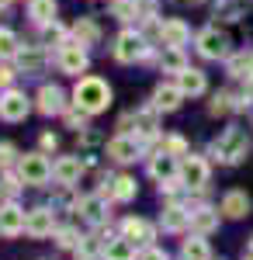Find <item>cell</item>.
Returning <instances> with one entry per match:
<instances>
[{"mask_svg": "<svg viewBox=\"0 0 253 260\" xmlns=\"http://www.w3.org/2000/svg\"><path fill=\"white\" fill-rule=\"evenodd\" d=\"M73 104H77L80 111H87V115L108 111V104H111L108 80H101V77H80L77 87H73Z\"/></svg>", "mask_w": 253, "mask_h": 260, "instance_id": "obj_1", "label": "cell"}, {"mask_svg": "<svg viewBox=\"0 0 253 260\" xmlns=\"http://www.w3.org/2000/svg\"><path fill=\"white\" fill-rule=\"evenodd\" d=\"M212 156L218 163H243L250 156V139H246V132H243L239 125H229V128L212 142Z\"/></svg>", "mask_w": 253, "mask_h": 260, "instance_id": "obj_2", "label": "cell"}, {"mask_svg": "<svg viewBox=\"0 0 253 260\" xmlns=\"http://www.w3.org/2000/svg\"><path fill=\"white\" fill-rule=\"evenodd\" d=\"M18 177H21V184H45V180L52 177V163L45 160L42 153H24L18 160Z\"/></svg>", "mask_w": 253, "mask_h": 260, "instance_id": "obj_3", "label": "cell"}, {"mask_svg": "<svg viewBox=\"0 0 253 260\" xmlns=\"http://www.w3.org/2000/svg\"><path fill=\"white\" fill-rule=\"evenodd\" d=\"M198 52H201L205 59H229L233 42H229L226 31H218V28H205V31L198 35Z\"/></svg>", "mask_w": 253, "mask_h": 260, "instance_id": "obj_4", "label": "cell"}, {"mask_svg": "<svg viewBox=\"0 0 253 260\" xmlns=\"http://www.w3.org/2000/svg\"><path fill=\"white\" fill-rule=\"evenodd\" d=\"M149 56V45L139 31H121L115 39V59L118 62H139Z\"/></svg>", "mask_w": 253, "mask_h": 260, "instance_id": "obj_5", "label": "cell"}, {"mask_svg": "<svg viewBox=\"0 0 253 260\" xmlns=\"http://www.w3.org/2000/svg\"><path fill=\"white\" fill-rule=\"evenodd\" d=\"M208 163L201 160V156H187L184 153V160H180V184L187 187V191H201L205 184H208Z\"/></svg>", "mask_w": 253, "mask_h": 260, "instance_id": "obj_6", "label": "cell"}, {"mask_svg": "<svg viewBox=\"0 0 253 260\" xmlns=\"http://www.w3.org/2000/svg\"><path fill=\"white\" fill-rule=\"evenodd\" d=\"M149 177L163 187V184H174V180H180V160H177L174 153H156L153 163H149Z\"/></svg>", "mask_w": 253, "mask_h": 260, "instance_id": "obj_7", "label": "cell"}, {"mask_svg": "<svg viewBox=\"0 0 253 260\" xmlns=\"http://www.w3.org/2000/svg\"><path fill=\"white\" fill-rule=\"evenodd\" d=\"M24 233L31 240H45L56 233V212L52 208H31L28 212V222H24Z\"/></svg>", "mask_w": 253, "mask_h": 260, "instance_id": "obj_8", "label": "cell"}, {"mask_svg": "<svg viewBox=\"0 0 253 260\" xmlns=\"http://www.w3.org/2000/svg\"><path fill=\"white\" fill-rule=\"evenodd\" d=\"M87 45H73V42H70V45H62V49H59V70H62V73H70V77H80V73H83V70H87Z\"/></svg>", "mask_w": 253, "mask_h": 260, "instance_id": "obj_9", "label": "cell"}, {"mask_svg": "<svg viewBox=\"0 0 253 260\" xmlns=\"http://www.w3.org/2000/svg\"><path fill=\"white\" fill-rule=\"evenodd\" d=\"M250 208H253V201H250V194H246L243 187L226 191L222 201H218V212H222L226 219H243V215H250Z\"/></svg>", "mask_w": 253, "mask_h": 260, "instance_id": "obj_10", "label": "cell"}, {"mask_svg": "<svg viewBox=\"0 0 253 260\" xmlns=\"http://www.w3.org/2000/svg\"><path fill=\"white\" fill-rule=\"evenodd\" d=\"M108 156L115 163H136L142 156V142L136 136H115V139L108 142Z\"/></svg>", "mask_w": 253, "mask_h": 260, "instance_id": "obj_11", "label": "cell"}, {"mask_svg": "<svg viewBox=\"0 0 253 260\" xmlns=\"http://www.w3.org/2000/svg\"><path fill=\"white\" fill-rule=\"evenodd\" d=\"M28 111H31V104H28V98H24L21 90H7V94L0 98V118L4 121H24Z\"/></svg>", "mask_w": 253, "mask_h": 260, "instance_id": "obj_12", "label": "cell"}, {"mask_svg": "<svg viewBox=\"0 0 253 260\" xmlns=\"http://www.w3.org/2000/svg\"><path fill=\"white\" fill-rule=\"evenodd\" d=\"M24 222H28V212L18 208V205H4L0 208V236H21L24 233Z\"/></svg>", "mask_w": 253, "mask_h": 260, "instance_id": "obj_13", "label": "cell"}, {"mask_svg": "<svg viewBox=\"0 0 253 260\" xmlns=\"http://www.w3.org/2000/svg\"><path fill=\"white\" fill-rule=\"evenodd\" d=\"M121 236H129L136 246H142V250H146V246L156 240V229H153L146 219H136V215H132V219L121 222Z\"/></svg>", "mask_w": 253, "mask_h": 260, "instance_id": "obj_14", "label": "cell"}, {"mask_svg": "<svg viewBox=\"0 0 253 260\" xmlns=\"http://www.w3.org/2000/svg\"><path fill=\"white\" fill-rule=\"evenodd\" d=\"M80 174H83V160H80V156H62V160L52 163V177H56V184H62V187L77 184Z\"/></svg>", "mask_w": 253, "mask_h": 260, "instance_id": "obj_15", "label": "cell"}, {"mask_svg": "<svg viewBox=\"0 0 253 260\" xmlns=\"http://www.w3.org/2000/svg\"><path fill=\"white\" fill-rule=\"evenodd\" d=\"M101 260H139V246L129 240V236H115V240L104 243Z\"/></svg>", "mask_w": 253, "mask_h": 260, "instance_id": "obj_16", "label": "cell"}, {"mask_svg": "<svg viewBox=\"0 0 253 260\" xmlns=\"http://www.w3.org/2000/svg\"><path fill=\"white\" fill-rule=\"evenodd\" d=\"M187 39H191V28H187L180 18L160 21V42H163V45H177V49H180Z\"/></svg>", "mask_w": 253, "mask_h": 260, "instance_id": "obj_17", "label": "cell"}, {"mask_svg": "<svg viewBox=\"0 0 253 260\" xmlns=\"http://www.w3.org/2000/svg\"><path fill=\"white\" fill-rule=\"evenodd\" d=\"M62 108H66V94H62V87L45 83V87L39 90V111H42V115H62Z\"/></svg>", "mask_w": 253, "mask_h": 260, "instance_id": "obj_18", "label": "cell"}, {"mask_svg": "<svg viewBox=\"0 0 253 260\" xmlns=\"http://www.w3.org/2000/svg\"><path fill=\"white\" fill-rule=\"evenodd\" d=\"M180 101H184V90L177 83H160L153 90V108H160V111H177Z\"/></svg>", "mask_w": 253, "mask_h": 260, "instance_id": "obj_19", "label": "cell"}, {"mask_svg": "<svg viewBox=\"0 0 253 260\" xmlns=\"http://www.w3.org/2000/svg\"><path fill=\"white\" fill-rule=\"evenodd\" d=\"M77 212L83 215L87 222H104L108 219V205H104V194H87V198H80L77 201Z\"/></svg>", "mask_w": 253, "mask_h": 260, "instance_id": "obj_20", "label": "cell"}, {"mask_svg": "<svg viewBox=\"0 0 253 260\" xmlns=\"http://www.w3.org/2000/svg\"><path fill=\"white\" fill-rule=\"evenodd\" d=\"M177 87L184 90V98H198V94H205V90H208L205 73H201V70H191V66L177 73Z\"/></svg>", "mask_w": 253, "mask_h": 260, "instance_id": "obj_21", "label": "cell"}, {"mask_svg": "<svg viewBox=\"0 0 253 260\" xmlns=\"http://www.w3.org/2000/svg\"><path fill=\"white\" fill-rule=\"evenodd\" d=\"M160 225L167 229V233H180V229H187L191 225V212L187 208H180V205H167L163 208V215H160Z\"/></svg>", "mask_w": 253, "mask_h": 260, "instance_id": "obj_22", "label": "cell"}, {"mask_svg": "<svg viewBox=\"0 0 253 260\" xmlns=\"http://www.w3.org/2000/svg\"><path fill=\"white\" fill-rule=\"evenodd\" d=\"M129 121H136V132L139 136H156V128H160V108H142V111H136V115H129Z\"/></svg>", "mask_w": 253, "mask_h": 260, "instance_id": "obj_23", "label": "cell"}, {"mask_svg": "<svg viewBox=\"0 0 253 260\" xmlns=\"http://www.w3.org/2000/svg\"><path fill=\"white\" fill-rule=\"evenodd\" d=\"M191 229H195L198 236H208L218 229V208H198L191 212Z\"/></svg>", "mask_w": 253, "mask_h": 260, "instance_id": "obj_24", "label": "cell"}, {"mask_svg": "<svg viewBox=\"0 0 253 260\" xmlns=\"http://www.w3.org/2000/svg\"><path fill=\"white\" fill-rule=\"evenodd\" d=\"M18 66L24 70V73H42L45 52H42L39 45H24V49H18Z\"/></svg>", "mask_w": 253, "mask_h": 260, "instance_id": "obj_25", "label": "cell"}, {"mask_svg": "<svg viewBox=\"0 0 253 260\" xmlns=\"http://www.w3.org/2000/svg\"><path fill=\"white\" fill-rule=\"evenodd\" d=\"M28 18L35 24H52L56 21V0H28Z\"/></svg>", "mask_w": 253, "mask_h": 260, "instance_id": "obj_26", "label": "cell"}, {"mask_svg": "<svg viewBox=\"0 0 253 260\" xmlns=\"http://www.w3.org/2000/svg\"><path fill=\"white\" fill-rule=\"evenodd\" d=\"M180 253H184V260H212V250H208V243H205V236H198V233L184 240Z\"/></svg>", "mask_w": 253, "mask_h": 260, "instance_id": "obj_27", "label": "cell"}, {"mask_svg": "<svg viewBox=\"0 0 253 260\" xmlns=\"http://www.w3.org/2000/svg\"><path fill=\"white\" fill-rule=\"evenodd\" d=\"M136 194H139L136 177H125V174H121V177L111 180V198H115V201H132Z\"/></svg>", "mask_w": 253, "mask_h": 260, "instance_id": "obj_28", "label": "cell"}, {"mask_svg": "<svg viewBox=\"0 0 253 260\" xmlns=\"http://www.w3.org/2000/svg\"><path fill=\"white\" fill-rule=\"evenodd\" d=\"M160 66H163V70H170V73H180V70H187V62H184V52H180L177 45H163Z\"/></svg>", "mask_w": 253, "mask_h": 260, "instance_id": "obj_29", "label": "cell"}, {"mask_svg": "<svg viewBox=\"0 0 253 260\" xmlns=\"http://www.w3.org/2000/svg\"><path fill=\"white\" fill-rule=\"evenodd\" d=\"M73 31H77L80 45H94V42L101 39L98 24H94V21H90V18H80V21H77V28H73Z\"/></svg>", "mask_w": 253, "mask_h": 260, "instance_id": "obj_30", "label": "cell"}, {"mask_svg": "<svg viewBox=\"0 0 253 260\" xmlns=\"http://www.w3.org/2000/svg\"><path fill=\"white\" fill-rule=\"evenodd\" d=\"M18 35L11 31V28H0V59H11V56H18Z\"/></svg>", "mask_w": 253, "mask_h": 260, "instance_id": "obj_31", "label": "cell"}, {"mask_svg": "<svg viewBox=\"0 0 253 260\" xmlns=\"http://www.w3.org/2000/svg\"><path fill=\"white\" fill-rule=\"evenodd\" d=\"M239 104H233V98L222 90V94H215V101H212V115H229V111H236Z\"/></svg>", "mask_w": 253, "mask_h": 260, "instance_id": "obj_32", "label": "cell"}, {"mask_svg": "<svg viewBox=\"0 0 253 260\" xmlns=\"http://www.w3.org/2000/svg\"><path fill=\"white\" fill-rule=\"evenodd\" d=\"M56 243L62 246V250H77V246H80V236L73 233V229H59V233H56Z\"/></svg>", "mask_w": 253, "mask_h": 260, "instance_id": "obj_33", "label": "cell"}, {"mask_svg": "<svg viewBox=\"0 0 253 260\" xmlns=\"http://www.w3.org/2000/svg\"><path fill=\"white\" fill-rule=\"evenodd\" d=\"M115 14H118L121 21L136 18V0H118V4H115Z\"/></svg>", "mask_w": 253, "mask_h": 260, "instance_id": "obj_34", "label": "cell"}, {"mask_svg": "<svg viewBox=\"0 0 253 260\" xmlns=\"http://www.w3.org/2000/svg\"><path fill=\"white\" fill-rule=\"evenodd\" d=\"M218 14H226L229 21H239V0H226V4H218Z\"/></svg>", "mask_w": 253, "mask_h": 260, "instance_id": "obj_35", "label": "cell"}, {"mask_svg": "<svg viewBox=\"0 0 253 260\" xmlns=\"http://www.w3.org/2000/svg\"><path fill=\"white\" fill-rule=\"evenodd\" d=\"M139 260H170V257H167V250H160V246H146V250H139Z\"/></svg>", "mask_w": 253, "mask_h": 260, "instance_id": "obj_36", "label": "cell"}, {"mask_svg": "<svg viewBox=\"0 0 253 260\" xmlns=\"http://www.w3.org/2000/svg\"><path fill=\"white\" fill-rule=\"evenodd\" d=\"M184 149H187V146H184L180 136H170V139H167V153H184Z\"/></svg>", "mask_w": 253, "mask_h": 260, "instance_id": "obj_37", "label": "cell"}, {"mask_svg": "<svg viewBox=\"0 0 253 260\" xmlns=\"http://www.w3.org/2000/svg\"><path fill=\"white\" fill-rule=\"evenodd\" d=\"M11 156H14V146H11V142H0V167H7Z\"/></svg>", "mask_w": 253, "mask_h": 260, "instance_id": "obj_38", "label": "cell"}, {"mask_svg": "<svg viewBox=\"0 0 253 260\" xmlns=\"http://www.w3.org/2000/svg\"><path fill=\"white\" fill-rule=\"evenodd\" d=\"M11 77H14L11 70H0V87H7V83H11Z\"/></svg>", "mask_w": 253, "mask_h": 260, "instance_id": "obj_39", "label": "cell"}, {"mask_svg": "<svg viewBox=\"0 0 253 260\" xmlns=\"http://www.w3.org/2000/svg\"><path fill=\"white\" fill-rule=\"evenodd\" d=\"M246 260H253V240H250V250H246Z\"/></svg>", "mask_w": 253, "mask_h": 260, "instance_id": "obj_40", "label": "cell"}, {"mask_svg": "<svg viewBox=\"0 0 253 260\" xmlns=\"http://www.w3.org/2000/svg\"><path fill=\"white\" fill-rule=\"evenodd\" d=\"M250 77H253V56H250Z\"/></svg>", "mask_w": 253, "mask_h": 260, "instance_id": "obj_41", "label": "cell"}]
</instances>
